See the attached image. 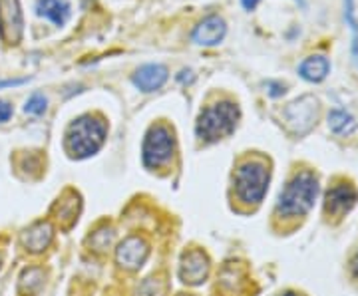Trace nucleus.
Here are the masks:
<instances>
[{
    "label": "nucleus",
    "instance_id": "18",
    "mask_svg": "<svg viewBox=\"0 0 358 296\" xmlns=\"http://www.w3.org/2000/svg\"><path fill=\"white\" fill-rule=\"evenodd\" d=\"M20 284H22V288L28 290V293L38 290L40 286L44 284V271H42V269H28V271H24V274H22Z\"/></svg>",
    "mask_w": 358,
    "mask_h": 296
},
{
    "label": "nucleus",
    "instance_id": "9",
    "mask_svg": "<svg viewBox=\"0 0 358 296\" xmlns=\"http://www.w3.org/2000/svg\"><path fill=\"white\" fill-rule=\"evenodd\" d=\"M209 274V258L205 257L201 251H189L181 258V267H179V279L183 283L197 284L205 283Z\"/></svg>",
    "mask_w": 358,
    "mask_h": 296
},
{
    "label": "nucleus",
    "instance_id": "6",
    "mask_svg": "<svg viewBox=\"0 0 358 296\" xmlns=\"http://www.w3.org/2000/svg\"><path fill=\"white\" fill-rule=\"evenodd\" d=\"M24 32V16L18 0H0V38L18 44Z\"/></svg>",
    "mask_w": 358,
    "mask_h": 296
},
{
    "label": "nucleus",
    "instance_id": "22",
    "mask_svg": "<svg viewBox=\"0 0 358 296\" xmlns=\"http://www.w3.org/2000/svg\"><path fill=\"white\" fill-rule=\"evenodd\" d=\"M138 296H164V284L157 279H148L138 288Z\"/></svg>",
    "mask_w": 358,
    "mask_h": 296
},
{
    "label": "nucleus",
    "instance_id": "11",
    "mask_svg": "<svg viewBox=\"0 0 358 296\" xmlns=\"http://www.w3.org/2000/svg\"><path fill=\"white\" fill-rule=\"evenodd\" d=\"M355 203H357V191H355V187H350V185H336V187H333L327 193L324 211L329 215L341 217V215L348 213L355 207Z\"/></svg>",
    "mask_w": 358,
    "mask_h": 296
},
{
    "label": "nucleus",
    "instance_id": "14",
    "mask_svg": "<svg viewBox=\"0 0 358 296\" xmlns=\"http://www.w3.org/2000/svg\"><path fill=\"white\" fill-rule=\"evenodd\" d=\"M36 13L56 26H64L70 18V4L66 0H38Z\"/></svg>",
    "mask_w": 358,
    "mask_h": 296
},
{
    "label": "nucleus",
    "instance_id": "8",
    "mask_svg": "<svg viewBox=\"0 0 358 296\" xmlns=\"http://www.w3.org/2000/svg\"><path fill=\"white\" fill-rule=\"evenodd\" d=\"M148 255H150V246L140 237H128L124 243H120L117 251H115L117 265L128 271H138L145 262Z\"/></svg>",
    "mask_w": 358,
    "mask_h": 296
},
{
    "label": "nucleus",
    "instance_id": "3",
    "mask_svg": "<svg viewBox=\"0 0 358 296\" xmlns=\"http://www.w3.org/2000/svg\"><path fill=\"white\" fill-rule=\"evenodd\" d=\"M239 119V108L231 102H219L205 108L197 119V138L203 142H217L221 138H227L235 131Z\"/></svg>",
    "mask_w": 358,
    "mask_h": 296
},
{
    "label": "nucleus",
    "instance_id": "1",
    "mask_svg": "<svg viewBox=\"0 0 358 296\" xmlns=\"http://www.w3.org/2000/svg\"><path fill=\"white\" fill-rule=\"evenodd\" d=\"M317 195H319V179L315 177V173L303 171L285 187V191L279 197L277 211L287 217H296V215L301 217L315 205Z\"/></svg>",
    "mask_w": 358,
    "mask_h": 296
},
{
    "label": "nucleus",
    "instance_id": "7",
    "mask_svg": "<svg viewBox=\"0 0 358 296\" xmlns=\"http://www.w3.org/2000/svg\"><path fill=\"white\" fill-rule=\"evenodd\" d=\"M319 116V102L313 96H303L296 102L289 103V108L285 110V117L289 121V126L299 133H307L308 129L317 124Z\"/></svg>",
    "mask_w": 358,
    "mask_h": 296
},
{
    "label": "nucleus",
    "instance_id": "20",
    "mask_svg": "<svg viewBox=\"0 0 358 296\" xmlns=\"http://www.w3.org/2000/svg\"><path fill=\"white\" fill-rule=\"evenodd\" d=\"M46 105H48L46 98L42 94H34V96L28 98V102L24 105V112L26 114H32V116H40V114L46 112Z\"/></svg>",
    "mask_w": 358,
    "mask_h": 296
},
{
    "label": "nucleus",
    "instance_id": "13",
    "mask_svg": "<svg viewBox=\"0 0 358 296\" xmlns=\"http://www.w3.org/2000/svg\"><path fill=\"white\" fill-rule=\"evenodd\" d=\"M52 237H54L52 225L42 221V223L32 225L28 231H24V235H22V245H24L26 251H30V253H42V251L52 243Z\"/></svg>",
    "mask_w": 358,
    "mask_h": 296
},
{
    "label": "nucleus",
    "instance_id": "26",
    "mask_svg": "<svg viewBox=\"0 0 358 296\" xmlns=\"http://www.w3.org/2000/svg\"><path fill=\"white\" fill-rule=\"evenodd\" d=\"M352 274L358 279V253H357V257L352 258Z\"/></svg>",
    "mask_w": 358,
    "mask_h": 296
},
{
    "label": "nucleus",
    "instance_id": "19",
    "mask_svg": "<svg viewBox=\"0 0 358 296\" xmlns=\"http://www.w3.org/2000/svg\"><path fill=\"white\" fill-rule=\"evenodd\" d=\"M345 18L350 30H352V54H355V60L358 64V22L355 20V6H352V0H345Z\"/></svg>",
    "mask_w": 358,
    "mask_h": 296
},
{
    "label": "nucleus",
    "instance_id": "23",
    "mask_svg": "<svg viewBox=\"0 0 358 296\" xmlns=\"http://www.w3.org/2000/svg\"><path fill=\"white\" fill-rule=\"evenodd\" d=\"M10 116H13V105L8 102H2V100H0V124L8 121Z\"/></svg>",
    "mask_w": 358,
    "mask_h": 296
},
{
    "label": "nucleus",
    "instance_id": "16",
    "mask_svg": "<svg viewBox=\"0 0 358 296\" xmlns=\"http://www.w3.org/2000/svg\"><path fill=\"white\" fill-rule=\"evenodd\" d=\"M329 128L333 133L338 135H348L357 129V121L350 114H346L345 110H333L329 114Z\"/></svg>",
    "mask_w": 358,
    "mask_h": 296
},
{
    "label": "nucleus",
    "instance_id": "17",
    "mask_svg": "<svg viewBox=\"0 0 358 296\" xmlns=\"http://www.w3.org/2000/svg\"><path fill=\"white\" fill-rule=\"evenodd\" d=\"M70 199H62L58 205H56V215L58 219L66 223V225H72L78 219V211H80V199L78 195L68 193Z\"/></svg>",
    "mask_w": 358,
    "mask_h": 296
},
{
    "label": "nucleus",
    "instance_id": "25",
    "mask_svg": "<svg viewBox=\"0 0 358 296\" xmlns=\"http://www.w3.org/2000/svg\"><path fill=\"white\" fill-rule=\"evenodd\" d=\"M294 2H299V4H305L303 0H294ZM241 4H243L247 10H253L257 4H259V0H241Z\"/></svg>",
    "mask_w": 358,
    "mask_h": 296
},
{
    "label": "nucleus",
    "instance_id": "5",
    "mask_svg": "<svg viewBox=\"0 0 358 296\" xmlns=\"http://www.w3.org/2000/svg\"><path fill=\"white\" fill-rule=\"evenodd\" d=\"M173 133L166 126H154L143 140L145 168H159L173 155Z\"/></svg>",
    "mask_w": 358,
    "mask_h": 296
},
{
    "label": "nucleus",
    "instance_id": "15",
    "mask_svg": "<svg viewBox=\"0 0 358 296\" xmlns=\"http://www.w3.org/2000/svg\"><path fill=\"white\" fill-rule=\"evenodd\" d=\"M331 72V62L324 56H308L307 60H303V64L299 66V74L307 82H322Z\"/></svg>",
    "mask_w": 358,
    "mask_h": 296
},
{
    "label": "nucleus",
    "instance_id": "10",
    "mask_svg": "<svg viewBox=\"0 0 358 296\" xmlns=\"http://www.w3.org/2000/svg\"><path fill=\"white\" fill-rule=\"evenodd\" d=\"M227 34V24L221 16H207L193 30V42L199 46H217Z\"/></svg>",
    "mask_w": 358,
    "mask_h": 296
},
{
    "label": "nucleus",
    "instance_id": "2",
    "mask_svg": "<svg viewBox=\"0 0 358 296\" xmlns=\"http://www.w3.org/2000/svg\"><path fill=\"white\" fill-rule=\"evenodd\" d=\"M106 124L100 117L84 116L70 124L66 133V147L74 157H90L98 154L106 142Z\"/></svg>",
    "mask_w": 358,
    "mask_h": 296
},
{
    "label": "nucleus",
    "instance_id": "4",
    "mask_svg": "<svg viewBox=\"0 0 358 296\" xmlns=\"http://www.w3.org/2000/svg\"><path fill=\"white\" fill-rule=\"evenodd\" d=\"M268 179L271 173L263 161L259 159L245 161L235 173V191L245 203H261L267 193Z\"/></svg>",
    "mask_w": 358,
    "mask_h": 296
},
{
    "label": "nucleus",
    "instance_id": "24",
    "mask_svg": "<svg viewBox=\"0 0 358 296\" xmlns=\"http://www.w3.org/2000/svg\"><path fill=\"white\" fill-rule=\"evenodd\" d=\"M26 80L22 77V80H2L0 82V88H13V86H22Z\"/></svg>",
    "mask_w": 358,
    "mask_h": 296
},
{
    "label": "nucleus",
    "instance_id": "21",
    "mask_svg": "<svg viewBox=\"0 0 358 296\" xmlns=\"http://www.w3.org/2000/svg\"><path fill=\"white\" fill-rule=\"evenodd\" d=\"M112 239H114V232H112V229L103 227V229H100V231L94 232V237L90 239V243L94 245L96 251H103L106 246L112 243Z\"/></svg>",
    "mask_w": 358,
    "mask_h": 296
},
{
    "label": "nucleus",
    "instance_id": "12",
    "mask_svg": "<svg viewBox=\"0 0 358 296\" xmlns=\"http://www.w3.org/2000/svg\"><path fill=\"white\" fill-rule=\"evenodd\" d=\"M167 82V68L162 64H145L134 74V84L141 91L159 90Z\"/></svg>",
    "mask_w": 358,
    "mask_h": 296
},
{
    "label": "nucleus",
    "instance_id": "27",
    "mask_svg": "<svg viewBox=\"0 0 358 296\" xmlns=\"http://www.w3.org/2000/svg\"><path fill=\"white\" fill-rule=\"evenodd\" d=\"M281 296H296V295H293V293H287V295H281Z\"/></svg>",
    "mask_w": 358,
    "mask_h": 296
}]
</instances>
